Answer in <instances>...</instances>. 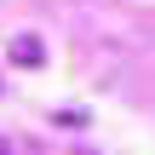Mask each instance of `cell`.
I'll list each match as a JSON object with an SVG mask.
<instances>
[{
  "label": "cell",
  "mask_w": 155,
  "mask_h": 155,
  "mask_svg": "<svg viewBox=\"0 0 155 155\" xmlns=\"http://www.w3.org/2000/svg\"><path fill=\"white\" fill-rule=\"evenodd\" d=\"M12 58H17V63H40V40H35V35H17Z\"/></svg>",
  "instance_id": "cell-1"
},
{
  "label": "cell",
  "mask_w": 155,
  "mask_h": 155,
  "mask_svg": "<svg viewBox=\"0 0 155 155\" xmlns=\"http://www.w3.org/2000/svg\"><path fill=\"white\" fill-rule=\"evenodd\" d=\"M0 155H12V144H6V138H0Z\"/></svg>",
  "instance_id": "cell-2"
}]
</instances>
